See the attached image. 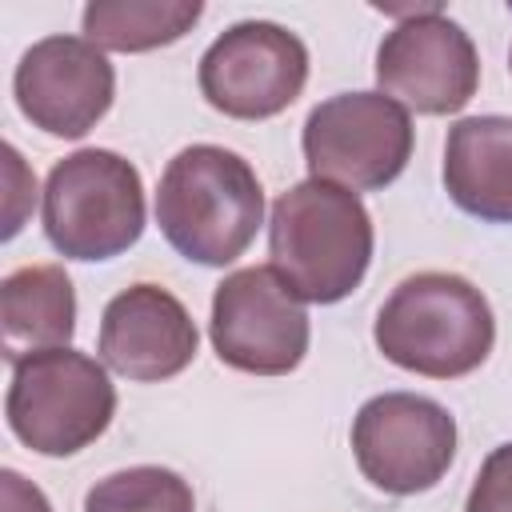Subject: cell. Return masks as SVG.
Returning a JSON list of instances; mask_svg holds the SVG:
<instances>
[{"label": "cell", "instance_id": "9c48e42d", "mask_svg": "<svg viewBox=\"0 0 512 512\" xmlns=\"http://www.w3.org/2000/svg\"><path fill=\"white\" fill-rule=\"evenodd\" d=\"M376 84L412 112L448 116L476 96L480 56L472 36L436 4L408 8L376 48Z\"/></svg>", "mask_w": 512, "mask_h": 512}, {"label": "cell", "instance_id": "2e32d148", "mask_svg": "<svg viewBox=\"0 0 512 512\" xmlns=\"http://www.w3.org/2000/svg\"><path fill=\"white\" fill-rule=\"evenodd\" d=\"M84 512H196L192 484L160 464L120 468L84 492Z\"/></svg>", "mask_w": 512, "mask_h": 512}, {"label": "cell", "instance_id": "8fae6325", "mask_svg": "<svg viewBox=\"0 0 512 512\" xmlns=\"http://www.w3.org/2000/svg\"><path fill=\"white\" fill-rule=\"evenodd\" d=\"M12 96L32 128L80 140L108 116L116 96V72L92 40L44 36L20 56Z\"/></svg>", "mask_w": 512, "mask_h": 512}, {"label": "cell", "instance_id": "8992f818", "mask_svg": "<svg viewBox=\"0 0 512 512\" xmlns=\"http://www.w3.org/2000/svg\"><path fill=\"white\" fill-rule=\"evenodd\" d=\"M412 116L384 92H340L304 120V160L316 180L348 192L388 188L412 160Z\"/></svg>", "mask_w": 512, "mask_h": 512}, {"label": "cell", "instance_id": "52a82bcc", "mask_svg": "<svg viewBox=\"0 0 512 512\" xmlns=\"http://www.w3.org/2000/svg\"><path fill=\"white\" fill-rule=\"evenodd\" d=\"M360 476L388 496H416L444 480L456 456V420L444 404L416 392H380L352 420Z\"/></svg>", "mask_w": 512, "mask_h": 512}, {"label": "cell", "instance_id": "e0dca14e", "mask_svg": "<svg viewBox=\"0 0 512 512\" xmlns=\"http://www.w3.org/2000/svg\"><path fill=\"white\" fill-rule=\"evenodd\" d=\"M464 512H512V440L484 456Z\"/></svg>", "mask_w": 512, "mask_h": 512}, {"label": "cell", "instance_id": "6da1fadb", "mask_svg": "<svg viewBox=\"0 0 512 512\" xmlns=\"http://www.w3.org/2000/svg\"><path fill=\"white\" fill-rule=\"evenodd\" d=\"M156 224L192 264L224 268L240 260L264 224V188L256 168L220 144L180 148L156 188Z\"/></svg>", "mask_w": 512, "mask_h": 512}, {"label": "cell", "instance_id": "ffe728a7", "mask_svg": "<svg viewBox=\"0 0 512 512\" xmlns=\"http://www.w3.org/2000/svg\"><path fill=\"white\" fill-rule=\"evenodd\" d=\"M508 64H512V56H508Z\"/></svg>", "mask_w": 512, "mask_h": 512}, {"label": "cell", "instance_id": "7c38bea8", "mask_svg": "<svg viewBox=\"0 0 512 512\" xmlns=\"http://www.w3.org/2000/svg\"><path fill=\"white\" fill-rule=\"evenodd\" d=\"M200 332L188 308L160 284L116 292L100 316V360L124 380L160 384L196 360Z\"/></svg>", "mask_w": 512, "mask_h": 512}, {"label": "cell", "instance_id": "4fadbf2b", "mask_svg": "<svg viewBox=\"0 0 512 512\" xmlns=\"http://www.w3.org/2000/svg\"><path fill=\"white\" fill-rule=\"evenodd\" d=\"M444 188L484 224H512V116H464L444 140Z\"/></svg>", "mask_w": 512, "mask_h": 512}, {"label": "cell", "instance_id": "5bb4252c", "mask_svg": "<svg viewBox=\"0 0 512 512\" xmlns=\"http://www.w3.org/2000/svg\"><path fill=\"white\" fill-rule=\"evenodd\" d=\"M0 332L4 360H20L28 352L68 348L76 332V292L64 268L56 264H24L0 284Z\"/></svg>", "mask_w": 512, "mask_h": 512}, {"label": "cell", "instance_id": "5b68a950", "mask_svg": "<svg viewBox=\"0 0 512 512\" xmlns=\"http://www.w3.org/2000/svg\"><path fill=\"white\" fill-rule=\"evenodd\" d=\"M144 232V184L112 148L64 156L44 184V236L68 260H112Z\"/></svg>", "mask_w": 512, "mask_h": 512}, {"label": "cell", "instance_id": "3957f363", "mask_svg": "<svg viewBox=\"0 0 512 512\" xmlns=\"http://www.w3.org/2000/svg\"><path fill=\"white\" fill-rule=\"evenodd\" d=\"M372 340L384 360L404 372L456 380L488 360L496 320L472 280L456 272H416L380 304Z\"/></svg>", "mask_w": 512, "mask_h": 512}, {"label": "cell", "instance_id": "277c9868", "mask_svg": "<svg viewBox=\"0 0 512 512\" xmlns=\"http://www.w3.org/2000/svg\"><path fill=\"white\" fill-rule=\"evenodd\" d=\"M4 416L24 448L40 456H76L108 432L116 416V384L88 352H28L12 360Z\"/></svg>", "mask_w": 512, "mask_h": 512}, {"label": "cell", "instance_id": "30bf717a", "mask_svg": "<svg viewBox=\"0 0 512 512\" xmlns=\"http://www.w3.org/2000/svg\"><path fill=\"white\" fill-rule=\"evenodd\" d=\"M308 84V48L272 20H240L200 56V96L232 120L280 116Z\"/></svg>", "mask_w": 512, "mask_h": 512}, {"label": "cell", "instance_id": "9a60e30c", "mask_svg": "<svg viewBox=\"0 0 512 512\" xmlns=\"http://www.w3.org/2000/svg\"><path fill=\"white\" fill-rule=\"evenodd\" d=\"M200 16V0H92L84 8V40L100 52H152L188 36Z\"/></svg>", "mask_w": 512, "mask_h": 512}, {"label": "cell", "instance_id": "7a4b0ae2", "mask_svg": "<svg viewBox=\"0 0 512 512\" xmlns=\"http://www.w3.org/2000/svg\"><path fill=\"white\" fill-rule=\"evenodd\" d=\"M372 216L364 200L328 180H300L276 196L268 216V256L304 304L352 296L372 264Z\"/></svg>", "mask_w": 512, "mask_h": 512}, {"label": "cell", "instance_id": "ba28073f", "mask_svg": "<svg viewBox=\"0 0 512 512\" xmlns=\"http://www.w3.org/2000/svg\"><path fill=\"white\" fill-rule=\"evenodd\" d=\"M208 336L216 356L248 376H288L308 352L304 300L276 268H240L216 284Z\"/></svg>", "mask_w": 512, "mask_h": 512}, {"label": "cell", "instance_id": "d6986e66", "mask_svg": "<svg viewBox=\"0 0 512 512\" xmlns=\"http://www.w3.org/2000/svg\"><path fill=\"white\" fill-rule=\"evenodd\" d=\"M0 508L4 512H52L48 496L28 476H20L16 468L0 472Z\"/></svg>", "mask_w": 512, "mask_h": 512}, {"label": "cell", "instance_id": "ac0fdd59", "mask_svg": "<svg viewBox=\"0 0 512 512\" xmlns=\"http://www.w3.org/2000/svg\"><path fill=\"white\" fill-rule=\"evenodd\" d=\"M4 168H8V212H4V240L20 232V220H24V204L36 200V176L24 168L20 152L12 144H4Z\"/></svg>", "mask_w": 512, "mask_h": 512}]
</instances>
